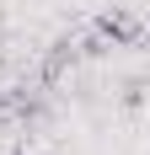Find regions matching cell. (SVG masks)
Instances as JSON below:
<instances>
[{
	"label": "cell",
	"mask_w": 150,
	"mask_h": 155,
	"mask_svg": "<svg viewBox=\"0 0 150 155\" xmlns=\"http://www.w3.org/2000/svg\"><path fill=\"white\" fill-rule=\"evenodd\" d=\"M22 155H27V150H22Z\"/></svg>",
	"instance_id": "obj_1"
}]
</instances>
